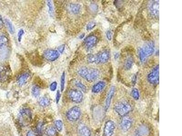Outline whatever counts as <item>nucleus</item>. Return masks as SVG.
Wrapping results in <instances>:
<instances>
[{
    "mask_svg": "<svg viewBox=\"0 0 182 136\" xmlns=\"http://www.w3.org/2000/svg\"><path fill=\"white\" fill-rule=\"evenodd\" d=\"M32 93L35 97H38L40 94V89L39 87L35 86L32 88Z\"/></svg>",
    "mask_w": 182,
    "mask_h": 136,
    "instance_id": "nucleus-28",
    "label": "nucleus"
},
{
    "mask_svg": "<svg viewBox=\"0 0 182 136\" xmlns=\"http://www.w3.org/2000/svg\"><path fill=\"white\" fill-rule=\"evenodd\" d=\"M45 133L47 136H55L56 134V129L54 127H48L46 130Z\"/></svg>",
    "mask_w": 182,
    "mask_h": 136,
    "instance_id": "nucleus-25",
    "label": "nucleus"
},
{
    "mask_svg": "<svg viewBox=\"0 0 182 136\" xmlns=\"http://www.w3.org/2000/svg\"><path fill=\"white\" fill-rule=\"evenodd\" d=\"M115 129V124L111 120L107 121L105 124L103 134L104 136H113Z\"/></svg>",
    "mask_w": 182,
    "mask_h": 136,
    "instance_id": "nucleus-10",
    "label": "nucleus"
},
{
    "mask_svg": "<svg viewBox=\"0 0 182 136\" xmlns=\"http://www.w3.org/2000/svg\"><path fill=\"white\" fill-rule=\"evenodd\" d=\"M27 136H36V135H35L34 133H33V132L31 131V132H29L28 133Z\"/></svg>",
    "mask_w": 182,
    "mask_h": 136,
    "instance_id": "nucleus-43",
    "label": "nucleus"
},
{
    "mask_svg": "<svg viewBox=\"0 0 182 136\" xmlns=\"http://www.w3.org/2000/svg\"><path fill=\"white\" fill-rule=\"evenodd\" d=\"M99 54V63L104 64L109 60L110 53L108 50H105Z\"/></svg>",
    "mask_w": 182,
    "mask_h": 136,
    "instance_id": "nucleus-17",
    "label": "nucleus"
},
{
    "mask_svg": "<svg viewBox=\"0 0 182 136\" xmlns=\"http://www.w3.org/2000/svg\"><path fill=\"white\" fill-rule=\"evenodd\" d=\"M106 86V83L105 82L100 81L97 82V83L94 84L92 88V93H99L103 90Z\"/></svg>",
    "mask_w": 182,
    "mask_h": 136,
    "instance_id": "nucleus-18",
    "label": "nucleus"
},
{
    "mask_svg": "<svg viewBox=\"0 0 182 136\" xmlns=\"http://www.w3.org/2000/svg\"><path fill=\"white\" fill-rule=\"evenodd\" d=\"M96 25V23L95 22H90L87 24V27H86V29L88 31H91L92 29H93Z\"/></svg>",
    "mask_w": 182,
    "mask_h": 136,
    "instance_id": "nucleus-34",
    "label": "nucleus"
},
{
    "mask_svg": "<svg viewBox=\"0 0 182 136\" xmlns=\"http://www.w3.org/2000/svg\"><path fill=\"white\" fill-rule=\"evenodd\" d=\"M47 4L48 7V13L49 15L51 17H52L54 14V8H53V4L51 1H47Z\"/></svg>",
    "mask_w": 182,
    "mask_h": 136,
    "instance_id": "nucleus-27",
    "label": "nucleus"
},
{
    "mask_svg": "<svg viewBox=\"0 0 182 136\" xmlns=\"http://www.w3.org/2000/svg\"><path fill=\"white\" fill-rule=\"evenodd\" d=\"M138 55H139V59H140V60L141 61V62H145L147 57L144 54L141 48H140L139 50Z\"/></svg>",
    "mask_w": 182,
    "mask_h": 136,
    "instance_id": "nucleus-30",
    "label": "nucleus"
},
{
    "mask_svg": "<svg viewBox=\"0 0 182 136\" xmlns=\"http://www.w3.org/2000/svg\"><path fill=\"white\" fill-rule=\"evenodd\" d=\"M91 9L93 11H96L98 10V6L95 3H92L90 5Z\"/></svg>",
    "mask_w": 182,
    "mask_h": 136,
    "instance_id": "nucleus-37",
    "label": "nucleus"
},
{
    "mask_svg": "<svg viewBox=\"0 0 182 136\" xmlns=\"http://www.w3.org/2000/svg\"><path fill=\"white\" fill-rule=\"evenodd\" d=\"M148 82L152 84H157L159 81V66L157 65L147 75Z\"/></svg>",
    "mask_w": 182,
    "mask_h": 136,
    "instance_id": "nucleus-2",
    "label": "nucleus"
},
{
    "mask_svg": "<svg viewBox=\"0 0 182 136\" xmlns=\"http://www.w3.org/2000/svg\"><path fill=\"white\" fill-rule=\"evenodd\" d=\"M69 97L74 103L78 104L83 100V94L81 91L72 90L69 92Z\"/></svg>",
    "mask_w": 182,
    "mask_h": 136,
    "instance_id": "nucleus-8",
    "label": "nucleus"
},
{
    "mask_svg": "<svg viewBox=\"0 0 182 136\" xmlns=\"http://www.w3.org/2000/svg\"><path fill=\"white\" fill-rule=\"evenodd\" d=\"M60 92L58 90L57 91V93H56V104H58V103H59V102L60 100Z\"/></svg>",
    "mask_w": 182,
    "mask_h": 136,
    "instance_id": "nucleus-40",
    "label": "nucleus"
},
{
    "mask_svg": "<svg viewBox=\"0 0 182 136\" xmlns=\"http://www.w3.org/2000/svg\"><path fill=\"white\" fill-rule=\"evenodd\" d=\"M131 95L134 100H139L140 95H139V91L137 88H133L131 92Z\"/></svg>",
    "mask_w": 182,
    "mask_h": 136,
    "instance_id": "nucleus-29",
    "label": "nucleus"
},
{
    "mask_svg": "<svg viewBox=\"0 0 182 136\" xmlns=\"http://www.w3.org/2000/svg\"><path fill=\"white\" fill-rule=\"evenodd\" d=\"M24 34V31L23 29H20L18 34V41L19 42H21L22 37H23V36Z\"/></svg>",
    "mask_w": 182,
    "mask_h": 136,
    "instance_id": "nucleus-35",
    "label": "nucleus"
},
{
    "mask_svg": "<svg viewBox=\"0 0 182 136\" xmlns=\"http://www.w3.org/2000/svg\"><path fill=\"white\" fill-rule=\"evenodd\" d=\"M87 62L90 64H98L99 63V54L89 55L87 58Z\"/></svg>",
    "mask_w": 182,
    "mask_h": 136,
    "instance_id": "nucleus-23",
    "label": "nucleus"
},
{
    "mask_svg": "<svg viewBox=\"0 0 182 136\" xmlns=\"http://www.w3.org/2000/svg\"><path fill=\"white\" fill-rule=\"evenodd\" d=\"M3 22L2 20V18H1V15H0V29L1 28L3 27Z\"/></svg>",
    "mask_w": 182,
    "mask_h": 136,
    "instance_id": "nucleus-42",
    "label": "nucleus"
},
{
    "mask_svg": "<svg viewBox=\"0 0 182 136\" xmlns=\"http://www.w3.org/2000/svg\"><path fill=\"white\" fill-rule=\"evenodd\" d=\"M23 119V121H28L29 119L31 118V113L28 109H23L20 112V118Z\"/></svg>",
    "mask_w": 182,
    "mask_h": 136,
    "instance_id": "nucleus-20",
    "label": "nucleus"
},
{
    "mask_svg": "<svg viewBox=\"0 0 182 136\" xmlns=\"http://www.w3.org/2000/svg\"><path fill=\"white\" fill-rule=\"evenodd\" d=\"M98 39L96 36L92 35L86 38L84 40V43L86 48L91 49L97 44Z\"/></svg>",
    "mask_w": 182,
    "mask_h": 136,
    "instance_id": "nucleus-13",
    "label": "nucleus"
},
{
    "mask_svg": "<svg viewBox=\"0 0 182 136\" xmlns=\"http://www.w3.org/2000/svg\"><path fill=\"white\" fill-rule=\"evenodd\" d=\"M115 91V87L112 86L109 91V93L107 94L105 104V109L106 111H107L109 108L111 103V100L114 95Z\"/></svg>",
    "mask_w": 182,
    "mask_h": 136,
    "instance_id": "nucleus-15",
    "label": "nucleus"
},
{
    "mask_svg": "<svg viewBox=\"0 0 182 136\" xmlns=\"http://www.w3.org/2000/svg\"><path fill=\"white\" fill-rule=\"evenodd\" d=\"M106 37L109 41H111V40L112 34H111V31H110V30L107 31V32H106Z\"/></svg>",
    "mask_w": 182,
    "mask_h": 136,
    "instance_id": "nucleus-38",
    "label": "nucleus"
},
{
    "mask_svg": "<svg viewBox=\"0 0 182 136\" xmlns=\"http://www.w3.org/2000/svg\"><path fill=\"white\" fill-rule=\"evenodd\" d=\"M31 77V74L28 72H24L19 75L17 79V82L19 86H22L25 84Z\"/></svg>",
    "mask_w": 182,
    "mask_h": 136,
    "instance_id": "nucleus-16",
    "label": "nucleus"
},
{
    "mask_svg": "<svg viewBox=\"0 0 182 136\" xmlns=\"http://www.w3.org/2000/svg\"><path fill=\"white\" fill-rule=\"evenodd\" d=\"M150 132V128L148 126L145 124H142L136 130L135 136H148Z\"/></svg>",
    "mask_w": 182,
    "mask_h": 136,
    "instance_id": "nucleus-14",
    "label": "nucleus"
},
{
    "mask_svg": "<svg viewBox=\"0 0 182 136\" xmlns=\"http://www.w3.org/2000/svg\"><path fill=\"white\" fill-rule=\"evenodd\" d=\"M133 122L131 119L127 116H124L122 120H121L120 123V126L123 132H127L131 128Z\"/></svg>",
    "mask_w": 182,
    "mask_h": 136,
    "instance_id": "nucleus-12",
    "label": "nucleus"
},
{
    "mask_svg": "<svg viewBox=\"0 0 182 136\" xmlns=\"http://www.w3.org/2000/svg\"><path fill=\"white\" fill-rule=\"evenodd\" d=\"M81 109L78 106H74L70 109L67 114V118L71 122H75L81 116Z\"/></svg>",
    "mask_w": 182,
    "mask_h": 136,
    "instance_id": "nucleus-3",
    "label": "nucleus"
},
{
    "mask_svg": "<svg viewBox=\"0 0 182 136\" xmlns=\"http://www.w3.org/2000/svg\"><path fill=\"white\" fill-rule=\"evenodd\" d=\"M11 70L9 66L0 65V81L5 82L9 79L11 76Z\"/></svg>",
    "mask_w": 182,
    "mask_h": 136,
    "instance_id": "nucleus-5",
    "label": "nucleus"
},
{
    "mask_svg": "<svg viewBox=\"0 0 182 136\" xmlns=\"http://www.w3.org/2000/svg\"><path fill=\"white\" fill-rule=\"evenodd\" d=\"M79 136H91V131L87 126H82L78 131Z\"/></svg>",
    "mask_w": 182,
    "mask_h": 136,
    "instance_id": "nucleus-19",
    "label": "nucleus"
},
{
    "mask_svg": "<svg viewBox=\"0 0 182 136\" xmlns=\"http://www.w3.org/2000/svg\"><path fill=\"white\" fill-rule=\"evenodd\" d=\"M134 63V59L132 56H129L126 59V61L124 64V68L127 70H129L131 69L133 66Z\"/></svg>",
    "mask_w": 182,
    "mask_h": 136,
    "instance_id": "nucleus-22",
    "label": "nucleus"
},
{
    "mask_svg": "<svg viewBox=\"0 0 182 136\" xmlns=\"http://www.w3.org/2000/svg\"><path fill=\"white\" fill-rule=\"evenodd\" d=\"M5 23L8 31L11 34H13L15 33V28L12 23L9 20H5Z\"/></svg>",
    "mask_w": 182,
    "mask_h": 136,
    "instance_id": "nucleus-26",
    "label": "nucleus"
},
{
    "mask_svg": "<svg viewBox=\"0 0 182 136\" xmlns=\"http://www.w3.org/2000/svg\"><path fill=\"white\" fill-rule=\"evenodd\" d=\"M114 110L120 116H125L133 109L132 105L127 101L120 102L114 107Z\"/></svg>",
    "mask_w": 182,
    "mask_h": 136,
    "instance_id": "nucleus-1",
    "label": "nucleus"
},
{
    "mask_svg": "<svg viewBox=\"0 0 182 136\" xmlns=\"http://www.w3.org/2000/svg\"><path fill=\"white\" fill-rule=\"evenodd\" d=\"M59 55L58 51L51 49L46 50L43 53V57L48 61H55L59 58Z\"/></svg>",
    "mask_w": 182,
    "mask_h": 136,
    "instance_id": "nucleus-9",
    "label": "nucleus"
},
{
    "mask_svg": "<svg viewBox=\"0 0 182 136\" xmlns=\"http://www.w3.org/2000/svg\"><path fill=\"white\" fill-rule=\"evenodd\" d=\"M9 40L6 36H0V56H6L8 53Z\"/></svg>",
    "mask_w": 182,
    "mask_h": 136,
    "instance_id": "nucleus-7",
    "label": "nucleus"
},
{
    "mask_svg": "<svg viewBox=\"0 0 182 136\" xmlns=\"http://www.w3.org/2000/svg\"><path fill=\"white\" fill-rule=\"evenodd\" d=\"M99 76H100V72L98 69L93 68L92 69L88 68L84 79L89 82H92L96 80L99 77Z\"/></svg>",
    "mask_w": 182,
    "mask_h": 136,
    "instance_id": "nucleus-6",
    "label": "nucleus"
},
{
    "mask_svg": "<svg viewBox=\"0 0 182 136\" xmlns=\"http://www.w3.org/2000/svg\"><path fill=\"white\" fill-rule=\"evenodd\" d=\"M38 103H39V105L42 107H46L50 104V101L48 97H43L40 98Z\"/></svg>",
    "mask_w": 182,
    "mask_h": 136,
    "instance_id": "nucleus-24",
    "label": "nucleus"
},
{
    "mask_svg": "<svg viewBox=\"0 0 182 136\" xmlns=\"http://www.w3.org/2000/svg\"><path fill=\"white\" fill-rule=\"evenodd\" d=\"M65 47V45H62L58 47V50H59V52L61 53H63Z\"/></svg>",
    "mask_w": 182,
    "mask_h": 136,
    "instance_id": "nucleus-39",
    "label": "nucleus"
},
{
    "mask_svg": "<svg viewBox=\"0 0 182 136\" xmlns=\"http://www.w3.org/2000/svg\"><path fill=\"white\" fill-rule=\"evenodd\" d=\"M119 53H116V54H115V55H114V58L116 60H117V59H118V58H119Z\"/></svg>",
    "mask_w": 182,
    "mask_h": 136,
    "instance_id": "nucleus-44",
    "label": "nucleus"
},
{
    "mask_svg": "<svg viewBox=\"0 0 182 136\" xmlns=\"http://www.w3.org/2000/svg\"><path fill=\"white\" fill-rule=\"evenodd\" d=\"M141 48L146 57H148L152 55L154 52V43L153 41L148 42Z\"/></svg>",
    "mask_w": 182,
    "mask_h": 136,
    "instance_id": "nucleus-11",
    "label": "nucleus"
},
{
    "mask_svg": "<svg viewBox=\"0 0 182 136\" xmlns=\"http://www.w3.org/2000/svg\"><path fill=\"white\" fill-rule=\"evenodd\" d=\"M55 126L56 128L59 132H61L63 128V122H62L61 120H56L55 122Z\"/></svg>",
    "mask_w": 182,
    "mask_h": 136,
    "instance_id": "nucleus-31",
    "label": "nucleus"
},
{
    "mask_svg": "<svg viewBox=\"0 0 182 136\" xmlns=\"http://www.w3.org/2000/svg\"><path fill=\"white\" fill-rule=\"evenodd\" d=\"M137 76L135 74H134L132 77V83L133 86H135V84H136V82H137Z\"/></svg>",
    "mask_w": 182,
    "mask_h": 136,
    "instance_id": "nucleus-41",
    "label": "nucleus"
},
{
    "mask_svg": "<svg viewBox=\"0 0 182 136\" xmlns=\"http://www.w3.org/2000/svg\"><path fill=\"white\" fill-rule=\"evenodd\" d=\"M148 10L152 16L155 18L159 17V1H151L149 2Z\"/></svg>",
    "mask_w": 182,
    "mask_h": 136,
    "instance_id": "nucleus-4",
    "label": "nucleus"
},
{
    "mask_svg": "<svg viewBox=\"0 0 182 136\" xmlns=\"http://www.w3.org/2000/svg\"><path fill=\"white\" fill-rule=\"evenodd\" d=\"M57 83L56 81L53 82L51 84H50V90L52 91H54L56 90V88H57Z\"/></svg>",
    "mask_w": 182,
    "mask_h": 136,
    "instance_id": "nucleus-36",
    "label": "nucleus"
},
{
    "mask_svg": "<svg viewBox=\"0 0 182 136\" xmlns=\"http://www.w3.org/2000/svg\"><path fill=\"white\" fill-rule=\"evenodd\" d=\"M84 36H85V34H82V35H80V36H79V38H80V39H83V38L84 37Z\"/></svg>",
    "mask_w": 182,
    "mask_h": 136,
    "instance_id": "nucleus-45",
    "label": "nucleus"
},
{
    "mask_svg": "<svg viewBox=\"0 0 182 136\" xmlns=\"http://www.w3.org/2000/svg\"><path fill=\"white\" fill-rule=\"evenodd\" d=\"M65 83V73L63 72L61 77V92H63L64 89Z\"/></svg>",
    "mask_w": 182,
    "mask_h": 136,
    "instance_id": "nucleus-32",
    "label": "nucleus"
},
{
    "mask_svg": "<svg viewBox=\"0 0 182 136\" xmlns=\"http://www.w3.org/2000/svg\"><path fill=\"white\" fill-rule=\"evenodd\" d=\"M75 83L77 87L80 88V90L83 91V92H86V90H87V88L83 83H82L81 82L78 81L75 82Z\"/></svg>",
    "mask_w": 182,
    "mask_h": 136,
    "instance_id": "nucleus-33",
    "label": "nucleus"
},
{
    "mask_svg": "<svg viewBox=\"0 0 182 136\" xmlns=\"http://www.w3.org/2000/svg\"><path fill=\"white\" fill-rule=\"evenodd\" d=\"M69 8L70 10L73 14H78L81 11V6L79 4H71Z\"/></svg>",
    "mask_w": 182,
    "mask_h": 136,
    "instance_id": "nucleus-21",
    "label": "nucleus"
}]
</instances>
